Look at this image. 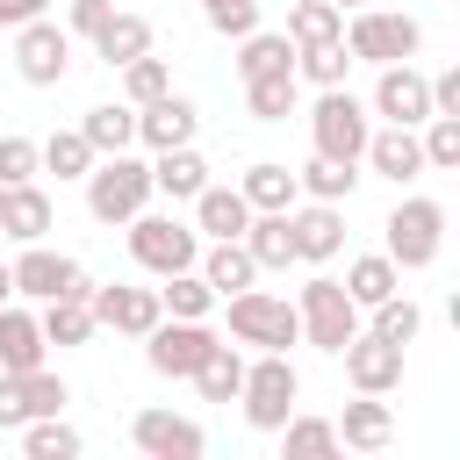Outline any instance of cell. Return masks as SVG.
<instances>
[{"mask_svg": "<svg viewBox=\"0 0 460 460\" xmlns=\"http://www.w3.org/2000/svg\"><path fill=\"white\" fill-rule=\"evenodd\" d=\"M338 359H345V381H352L359 395H395V388H402V345H388V338H374V331H359Z\"/></svg>", "mask_w": 460, "mask_h": 460, "instance_id": "15", "label": "cell"}, {"mask_svg": "<svg viewBox=\"0 0 460 460\" xmlns=\"http://www.w3.org/2000/svg\"><path fill=\"white\" fill-rule=\"evenodd\" d=\"M237 244L252 252V266H259V273H288V266H295L288 208H252V223H244V237H237Z\"/></svg>", "mask_w": 460, "mask_h": 460, "instance_id": "19", "label": "cell"}, {"mask_svg": "<svg viewBox=\"0 0 460 460\" xmlns=\"http://www.w3.org/2000/svg\"><path fill=\"white\" fill-rule=\"evenodd\" d=\"M14 381H22V410H29V417H65L72 388H65L50 367H29V374H14Z\"/></svg>", "mask_w": 460, "mask_h": 460, "instance_id": "44", "label": "cell"}, {"mask_svg": "<svg viewBox=\"0 0 460 460\" xmlns=\"http://www.w3.org/2000/svg\"><path fill=\"white\" fill-rule=\"evenodd\" d=\"M50 0H0V29H22V22H36Z\"/></svg>", "mask_w": 460, "mask_h": 460, "instance_id": "50", "label": "cell"}, {"mask_svg": "<svg viewBox=\"0 0 460 460\" xmlns=\"http://www.w3.org/2000/svg\"><path fill=\"white\" fill-rule=\"evenodd\" d=\"M137 208H151V165L129 158V151L93 158V172H86V216L93 223H129Z\"/></svg>", "mask_w": 460, "mask_h": 460, "instance_id": "3", "label": "cell"}, {"mask_svg": "<svg viewBox=\"0 0 460 460\" xmlns=\"http://www.w3.org/2000/svg\"><path fill=\"white\" fill-rule=\"evenodd\" d=\"M50 230V194L36 187V180H14L7 194H0V237H14V244H36Z\"/></svg>", "mask_w": 460, "mask_h": 460, "instance_id": "20", "label": "cell"}, {"mask_svg": "<svg viewBox=\"0 0 460 460\" xmlns=\"http://www.w3.org/2000/svg\"><path fill=\"white\" fill-rule=\"evenodd\" d=\"M194 129H201V115H194V101H187V93H158V101H144V108H137V144H151V151L194 144Z\"/></svg>", "mask_w": 460, "mask_h": 460, "instance_id": "17", "label": "cell"}, {"mask_svg": "<svg viewBox=\"0 0 460 460\" xmlns=\"http://www.w3.org/2000/svg\"><path fill=\"white\" fill-rule=\"evenodd\" d=\"M273 72H295L288 29H252V36H237V79H273Z\"/></svg>", "mask_w": 460, "mask_h": 460, "instance_id": "27", "label": "cell"}, {"mask_svg": "<svg viewBox=\"0 0 460 460\" xmlns=\"http://www.w3.org/2000/svg\"><path fill=\"white\" fill-rule=\"evenodd\" d=\"M388 438H395V417H388V402H381V395L345 402V417H338V446H352V453H381Z\"/></svg>", "mask_w": 460, "mask_h": 460, "instance_id": "26", "label": "cell"}, {"mask_svg": "<svg viewBox=\"0 0 460 460\" xmlns=\"http://www.w3.org/2000/svg\"><path fill=\"white\" fill-rule=\"evenodd\" d=\"M417 144H424V172H460V115H424Z\"/></svg>", "mask_w": 460, "mask_h": 460, "instance_id": "37", "label": "cell"}, {"mask_svg": "<svg viewBox=\"0 0 460 460\" xmlns=\"http://www.w3.org/2000/svg\"><path fill=\"white\" fill-rule=\"evenodd\" d=\"M36 158H43V172H58V180H86L101 151H93V144H86L79 129H50V137L36 144Z\"/></svg>", "mask_w": 460, "mask_h": 460, "instance_id": "35", "label": "cell"}, {"mask_svg": "<svg viewBox=\"0 0 460 460\" xmlns=\"http://www.w3.org/2000/svg\"><path fill=\"white\" fill-rule=\"evenodd\" d=\"M86 302H93V323H101V331H122V338H144V331L165 316L158 288H129V280H108V288H93Z\"/></svg>", "mask_w": 460, "mask_h": 460, "instance_id": "14", "label": "cell"}, {"mask_svg": "<svg viewBox=\"0 0 460 460\" xmlns=\"http://www.w3.org/2000/svg\"><path fill=\"white\" fill-rule=\"evenodd\" d=\"M43 345H86L101 323H93V302L86 295H58V302H43Z\"/></svg>", "mask_w": 460, "mask_h": 460, "instance_id": "29", "label": "cell"}, {"mask_svg": "<svg viewBox=\"0 0 460 460\" xmlns=\"http://www.w3.org/2000/svg\"><path fill=\"white\" fill-rule=\"evenodd\" d=\"M244 223H252V201H244L237 187H216V180H208V187L194 194V230H201V237H244Z\"/></svg>", "mask_w": 460, "mask_h": 460, "instance_id": "24", "label": "cell"}, {"mask_svg": "<svg viewBox=\"0 0 460 460\" xmlns=\"http://www.w3.org/2000/svg\"><path fill=\"white\" fill-rule=\"evenodd\" d=\"M7 58H14V72H22L29 86H58V79L72 72V36H65L50 14H36V22L14 29V50H7Z\"/></svg>", "mask_w": 460, "mask_h": 460, "instance_id": "10", "label": "cell"}, {"mask_svg": "<svg viewBox=\"0 0 460 460\" xmlns=\"http://www.w3.org/2000/svg\"><path fill=\"white\" fill-rule=\"evenodd\" d=\"M187 381L201 388V402H237V381H244V352L216 338V345H208V359H201Z\"/></svg>", "mask_w": 460, "mask_h": 460, "instance_id": "30", "label": "cell"}, {"mask_svg": "<svg viewBox=\"0 0 460 460\" xmlns=\"http://www.w3.org/2000/svg\"><path fill=\"white\" fill-rule=\"evenodd\" d=\"M0 36H7V29H0Z\"/></svg>", "mask_w": 460, "mask_h": 460, "instance_id": "54", "label": "cell"}, {"mask_svg": "<svg viewBox=\"0 0 460 460\" xmlns=\"http://www.w3.org/2000/svg\"><path fill=\"white\" fill-rule=\"evenodd\" d=\"M194 273H201V280H208V288H216V302H223V295H237V288H252V280H259V266H252V252H244V244H237V237H216V244H208V252H201V259H194Z\"/></svg>", "mask_w": 460, "mask_h": 460, "instance_id": "25", "label": "cell"}, {"mask_svg": "<svg viewBox=\"0 0 460 460\" xmlns=\"http://www.w3.org/2000/svg\"><path fill=\"white\" fill-rule=\"evenodd\" d=\"M7 295H14V266L0 259V302H7Z\"/></svg>", "mask_w": 460, "mask_h": 460, "instance_id": "51", "label": "cell"}, {"mask_svg": "<svg viewBox=\"0 0 460 460\" xmlns=\"http://www.w3.org/2000/svg\"><path fill=\"white\" fill-rule=\"evenodd\" d=\"M0 194H7V187H0Z\"/></svg>", "mask_w": 460, "mask_h": 460, "instance_id": "53", "label": "cell"}, {"mask_svg": "<svg viewBox=\"0 0 460 460\" xmlns=\"http://www.w3.org/2000/svg\"><path fill=\"white\" fill-rule=\"evenodd\" d=\"M43 323L29 316V309H14V302H0V374H29V367H43Z\"/></svg>", "mask_w": 460, "mask_h": 460, "instance_id": "21", "label": "cell"}, {"mask_svg": "<svg viewBox=\"0 0 460 460\" xmlns=\"http://www.w3.org/2000/svg\"><path fill=\"white\" fill-rule=\"evenodd\" d=\"M230 302V338L237 345H259V352H288L295 338H302V316H295V302L288 295H266V288H237V295H223Z\"/></svg>", "mask_w": 460, "mask_h": 460, "instance_id": "7", "label": "cell"}, {"mask_svg": "<svg viewBox=\"0 0 460 460\" xmlns=\"http://www.w3.org/2000/svg\"><path fill=\"white\" fill-rule=\"evenodd\" d=\"M295 316H302V338H309L316 352H345V345L367 331V323H359L367 309H359V302L345 295V280H331V273H309V280H302Z\"/></svg>", "mask_w": 460, "mask_h": 460, "instance_id": "1", "label": "cell"}, {"mask_svg": "<svg viewBox=\"0 0 460 460\" xmlns=\"http://www.w3.org/2000/svg\"><path fill=\"white\" fill-rule=\"evenodd\" d=\"M367 129H374L367 101H352L345 86H316V108H309V144H316V158L359 165V151H367Z\"/></svg>", "mask_w": 460, "mask_h": 460, "instance_id": "5", "label": "cell"}, {"mask_svg": "<svg viewBox=\"0 0 460 460\" xmlns=\"http://www.w3.org/2000/svg\"><path fill=\"white\" fill-rule=\"evenodd\" d=\"M345 72H352L345 36L338 43H316V50H295V79H309V86H345Z\"/></svg>", "mask_w": 460, "mask_h": 460, "instance_id": "42", "label": "cell"}, {"mask_svg": "<svg viewBox=\"0 0 460 460\" xmlns=\"http://www.w3.org/2000/svg\"><path fill=\"white\" fill-rule=\"evenodd\" d=\"M14 295H29V302H58V295H93V280H86V266L79 259H65V252H50L43 237L14 259Z\"/></svg>", "mask_w": 460, "mask_h": 460, "instance_id": "11", "label": "cell"}, {"mask_svg": "<svg viewBox=\"0 0 460 460\" xmlns=\"http://www.w3.org/2000/svg\"><path fill=\"white\" fill-rule=\"evenodd\" d=\"M158 302H165V316H208V309H216V288H208L194 266H180V273H165Z\"/></svg>", "mask_w": 460, "mask_h": 460, "instance_id": "40", "label": "cell"}, {"mask_svg": "<svg viewBox=\"0 0 460 460\" xmlns=\"http://www.w3.org/2000/svg\"><path fill=\"white\" fill-rule=\"evenodd\" d=\"M280 446H288V460H331V453H338V424L295 410V417L280 424Z\"/></svg>", "mask_w": 460, "mask_h": 460, "instance_id": "36", "label": "cell"}, {"mask_svg": "<svg viewBox=\"0 0 460 460\" xmlns=\"http://www.w3.org/2000/svg\"><path fill=\"white\" fill-rule=\"evenodd\" d=\"M22 424H29V410H22V381L0 374V431H22Z\"/></svg>", "mask_w": 460, "mask_h": 460, "instance_id": "48", "label": "cell"}, {"mask_svg": "<svg viewBox=\"0 0 460 460\" xmlns=\"http://www.w3.org/2000/svg\"><path fill=\"white\" fill-rule=\"evenodd\" d=\"M208 345H216L208 316H158V323L144 331V359H151V374H165V381H187V374L208 359Z\"/></svg>", "mask_w": 460, "mask_h": 460, "instance_id": "9", "label": "cell"}, {"mask_svg": "<svg viewBox=\"0 0 460 460\" xmlns=\"http://www.w3.org/2000/svg\"><path fill=\"white\" fill-rule=\"evenodd\" d=\"M431 115H460V72H438L431 79Z\"/></svg>", "mask_w": 460, "mask_h": 460, "instance_id": "49", "label": "cell"}, {"mask_svg": "<svg viewBox=\"0 0 460 460\" xmlns=\"http://www.w3.org/2000/svg\"><path fill=\"white\" fill-rule=\"evenodd\" d=\"M158 93H172L165 58H151V50H144V58H129V65H122V101H129V108H144V101H158Z\"/></svg>", "mask_w": 460, "mask_h": 460, "instance_id": "43", "label": "cell"}, {"mask_svg": "<svg viewBox=\"0 0 460 460\" xmlns=\"http://www.w3.org/2000/svg\"><path fill=\"white\" fill-rule=\"evenodd\" d=\"M144 50H151V22H144V14H122V7H115V14L93 29V58H101L108 72H122V65L144 58Z\"/></svg>", "mask_w": 460, "mask_h": 460, "instance_id": "23", "label": "cell"}, {"mask_svg": "<svg viewBox=\"0 0 460 460\" xmlns=\"http://www.w3.org/2000/svg\"><path fill=\"white\" fill-rule=\"evenodd\" d=\"M295 187H302L309 201H352V187H359V165H338V158H309V165L295 172Z\"/></svg>", "mask_w": 460, "mask_h": 460, "instance_id": "38", "label": "cell"}, {"mask_svg": "<svg viewBox=\"0 0 460 460\" xmlns=\"http://www.w3.org/2000/svg\"><path fill=\"white\" fill-rule=\"evenodd\" d=\"M381 79H374V101H367V115H388V122H402V129H417L424 115H431V79L402 58V65H374Z\"/></svg>", "mask_w": 460, "mask_h": 460, "instance_id": "12", "label": "cell"}, {"mask_svg": "<svg viewBox=\"0 0 460 460\" xmlns=\"http://www.w3.org/2000/svg\"><path fill=\"white\" fill-rule=\"evenodd\" d=\"M395 288H402V273H395V259H388V252H367V259H352V266H345V295H352L359 309L388 302Z\"/></svg>", "mask_w": 460, "mask_h": 460, "instance_id": "33", "label": "cell"}, {"mask_svg": "<svg viewBox=\"0 0 460 460\" xmlns=\"http://www.w3.org/2000/svg\"><path fill=\"white\" fill-rule=\"evenodd\" d=\"M129 438H137L144 460H201V446H208V431L194 417H172V410H137Z\"/></svg>", "mask_w": 460, "mask_h": 460, "instance_id": "13", "label": "cell"}, {"mask_svg": "<svg viewBox=\"0 0 460 460\" xmlns=\"http://www.w3.org/2000/svg\"><path fill=\"white\" fill-rule=\"evenodd\" d=\"M108 14H115V0H72V14H65V22H72V36H93Z\"/></svg>", "mask_w": 460, "mask_h": 460, "instance_id": "47", "label": "cell"}, {"mask_svg": "<svg viewBox=\"0 0 460 460\" xmlns=\"http://www.w3.org/2000/svg\"><path fill=\"white\" fill-rule=\"evenodd\" d=\"M345 50H352V65H402V58L424 50V22L417 14H388V7H352Z\"/></svg>", "mask_w": 460, "mask_h": 460, "instance_id": "4", "label": "cell"}, {"mask_svg": "<svg viewBox=\"0 0 460 460\" xmlns=\"http://www.w3.org/2000/svg\"><path fill=\"white\" fill-rule=\"evenodd\" d=\"M79 137H86L101 158H108V151H129V144H137V108H129V101H101V108H86Z\"/></svg>", "mask_w": 460, "mask_h": 460, "instance_id": "28", "label": "cell"}, {"mask_svg": "<svg viewBox=\"0 0 460 460\" xmlns=\"http://www.w3.org/2000/svg\"><path fill=\"white\" fill-rule=\"evenodd\" d=\"M237 194L252 201V208H295V172L280 165V158H259V165H244V180H237Z\"/></svg>", "mask_w": 460, "mask_h": 460, "instance_id": "32", "label": "cell"}, {"mask_svg": "<svg viewBox=\"0 0 460 460\" xmlns=\"http://www.w3.org/2000/svg\"><path fill=\"white\" fill-rule=\"evenodd\" d=\"M79 446H86V438H79L65 417H29V424H22V453H29V460H72Z\"/></svg>", "mask_w": 460, "mask_h": 460, "instance_id": "39", "label": "cell"}, {"mask_svg": "<svg viewBox=\"0 0 460 460\" xmlns=\"http://www.w3.org/2000/svg\"><path fill=\"white\" fill-rule=\"evenodd\" d=\"M331 7H338V14H345V7H367V0H331Z\"/></svg>", "mask_w": 460, "mask_h": 460, "instance_id": "52", "label": "cell"}, {"mask_svg": "<svg viewBox=\"0 0 460 460\" xmlns=\"http://www.w3.org/2000/svg\"><path fill=\"white\" fill-rule=\"evenodd\" d=\"M302 101V79L295 72H273V79H244V115L252 122H288Z\"/></svg>", "mask_w": 460, "mask_h": 460, "instance_id": "31", "label": "cell"}, {"mask_svg": "<svg viewBox=\"0 0 460 460\" xmlns=\"http://www.w3.org/2000/svg\"><path fill=\"white\" fill-rule=\"evenodd\" d=\"M388 259H395V273H424L431 259H438V244H446V208L431 201V194H410V201H395L388 208Z\"/></svg>", "mask_w": 460, "mask_h": 460, "instance_id": "6", "label": "cell"}, {"mask_svg": "<svg viewBox=\"0 0 460 460\" xmlns=\"http://www.w3.org/2000/svg\"><path fill=\"white\" fill-rule=\"evenodd\" d=\"M237 402H244V424H252V431H280V424L295 417V402H302V374H295V359H288V352H259V359H244Z\"/></svg>", "mask_w": 460, "mask_h": 460, "instance_id": "2", "label": "cell"}, {"mask_svg": "<svg viewBox=\"0 0 460 460\" xmlns=\"http://www.w3.org/2000/svg\"><path fill=\"white\" fill-rule=\"evenodd\" d=\"M201 187H208V158H201L194 144H172V151H158V158H151V194L194 201Z\"/></svg>", "mask_w": 460, "mask_h": 460, "instance_id": "22", "label": "cell"}, {"mask_svg": "<svg viewBox=\"0 0 460 460\" xmlns=\"http://www.w3.org/2000/svg\"><path fill=\"white\" fill-rule=\"evenodd\" d=\"M201 22H208L216 36H230V43H237V36H252V29H259V0H201Z\"/></svg>", "mask_w": 460, "mask_h": 460, "instance_id": "45", "label": "cell"}, {"mask_svg": "<svg viewBox=\"0 0 460 460\" xmlns=\"http://www.w3.org/2000/svg\"><path fill=\"white\" fill-rule=\"evenodd\" d=\"M288 237H295V259H302V266H323V259H338V244H345V208H338V201L288 208Z\"/></svg>", "mask_w": 460, "mask_h": 460, "instance_id": "16", "label": "cell"}, {"mask_svg": "<svg viewBox=\"0 0 460 460\" xmlns=\"http://www.w3.org/2000/svg\"><path fill=\"white\" fill-rule=\"evenodd\" d=\"M338 36H345V14L331 0H295L288 7V43L295 50H316V43H338Z\"/></svg>", "mask_w": 460, "mask_h": 460, "instance_id": "34", "label": "cell"}, {"mask_svg": "<svg viewBox=\"0 0 460 460\" xmlns=\"http://www.w3.org/2000/svg\"><path fill=\"white\" fill-rule=\"evenodd\" d=\"M36 172H43L36 144H29V137H0V187H14V180H36Z\"/></svg>", "mask_w": 460, "mask_h": 460, "instance_id": "46", "label": "cell"}, {"mask_svg": "<svg viewBox=\"0 0 460 460\" xmlns=\"http://www.w3.org/2000/svg\"><path fill=\"white\" fill-rule=\"evenodd\" d=\"M129 259L144 266V273H180V266H194L201 259V230L194 223H180V216H151V208H137L129 216Z\"/></svg>", "mask_w": 460, "mask_h": 460, "instance_id": "8", "label": "cell"}, {"mask_svg": "<svg viewBox=\"0 0 460 460\" xmlns=\"http://www.w3.org/2000/svg\"><path fill=\"white\" fill-rule=\"evenodd\" d=\"M367 331H374V338H388V345H417V331H424V309H417V302L395 288L388 302H374V323H367Z\"/></svg>", "mask_w": 460, "mask_h": 460, "instance_id": "41", "label": "cell"}, {"mask_svg": "<svg viewBox=\"0 0 460 460\" xmlns=\"http://www.w3.org/2000/svg\"><path fill=\"white\" fill-rule=\"evenodd\" d=\"M359 165H374L381 180H395V187H410V180L424 172V144H417V129H402V122H388V129H367V151H359Z\"/></svg>", "mask_w": 460, "mask_h": 460, "instance_id": "18", "label": "cell"}]
</instances>
